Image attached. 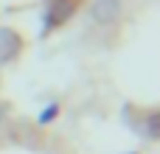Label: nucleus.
Returning a JSON list of instances; mask_svg holds the SVG:
<instances>
[{"label": "nucleus", "instance_id": "1", "mask_svg": "<svg viewBox=\"0 0 160 154\" xmlns=\"http://www.w3.org/2000/svg\"><path fill=\"white\" fill-rule=\"evenodd\" d=\"M90 17L98 25H110L121 17V0H93L90 6Z\"/></svg>", "mask_w": 160, "mask_h": 154}, {"label": "nucleus", "instance_id": "5", "mask_svg": "<svg viewBox=\"0 0 160 154\" xmlns=\"http://www.w3.org/2000/svg\"><path fill=\"white\" fill-rule=\"evenodd\" d=\"M53 115H56V107H51V109H45V112H42V118H39V123H48V121H51Z\"/></svg>", "mask_w": 160, "mask_h": 154}, {"label": "nucleus", "instance_id": "2", "mask_svg": "<svg viewBox=\"0 0 160 154\" xmlns=\"http://www.w3.org/2000/svg\"><path fill=\"white\" fill-rule=\"evenodd\" d=\"M20 51H22V39L17 36V31H11V28H0V65L11 62Z\"/></svg>", "mask_w": 160, "mask_h": 154}, {"label": "nucleus", "instance_id": "4", "mask_svg": "<svg viewBox=\"0 0 160 154\" xmlns=\"http://www.w3.org/2000/svg\"><path fill=\"white\" fill-rule=\"evenodd\" d=\"M149 140H158V115H149V129H146Z\"/></svg>", "mask_w": 160, "mask_h": 154}, {"label": "nucleus", "instance_id": "3", "mask_svg": "<svg viewBox=\"0 0 160 154\" xmlns=\"http://www.w3.org/2000/svg\"><path fill=\"white\" fill-rule=\"evenodd\" d=\"M70 11H73L70 0H56V6H53V20H51V22H62Z\"/></svg>", "mask_w": 160, "mask_h": 154}]
</instances>
